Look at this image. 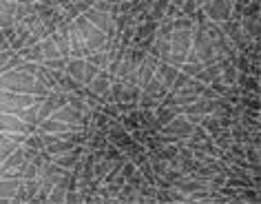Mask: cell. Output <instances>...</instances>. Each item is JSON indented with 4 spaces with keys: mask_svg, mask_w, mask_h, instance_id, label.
<instances>
[{
    "mask_svg": "<svg viewBox=\"0 0 261 204\" xmlns=\"http://www.w3.org/2000/svg\"><path fill=\"white\" fill-rule=\"evenodd\" d=\"M204 22H199V25H195V27H193V44H191V49H193V54L197 56V60L206 67V64L217 62L221 56L215 51V44L211 40V36H208Z\"/></svg>",
    "mask_w": 261,
    "mask_h": 204,
    "instance_id": "1",
    "label": "cell"
},
{
    "mask_svg": "<svg viewBox=\"0 0 261 204\" xmlns=\"http://www.w3.org/2000/svg\"><path fill=\"white\" fill-rule=\"evenodd\" d=\"M34 84H36V74H31L27 69H9L5 74H0V89H7V91H14V94H29L34 91Z\"/></svg>",
    "mask_w": 261,
    "mask_h": 204,
    "instance_id": "2",
    "label": "cell"
},
{
    "mask_svg": "<svg viewBox=\"0 0 261 204\" xmlns=\"http://www.w3.org/2000/svg\"><path fill=\"white\" fill-rule=\"evenodd\" d=\"M73 22H75V27H77V31H80V36H82L84 51H87V54H91V51H102L104 44L111 40V38H107L104 31H100L95 25H91L87 18H84V14H77L73 18ZM87 54H84V56H87Z\"/></svg>",
    "mask_w": 261,
    "mask_h": 204,
    "instance_id": "3",
    "label": "cell"
},
{
    "mask_svg": "<svg viewBox=\"0 0 261 204\" xmlns=\"http://www.w3.org/2000/svg\"><path fill=\"white\" fill-rule=\"evenodd\" d=\"M193 44V29H171V51L164 62L179 64L186 60V54Z\"/></svg>",
    "mask_w": 261,
    "mask_h": 204,
    "instance_id": "4",
    "label": "cell"
},
{
    "mask_svg": "<svg viewBox=\"0 0 261 204\" xmlns=\"http://www.w3.org/2000/svg\"><path fill=\"white\" fill-rule=\"evenodd\" d=\"M36 98L29 94H14V91L0 89V114H14L18 116L24 107H29Z\"/></svg>",
    "mask_w": 261,
    "mask_h": 204,
    "instance_id": "5",
    "label": "cell"
},
{
    "mask_svg": "<svg viewBox=\"0 0 261 204\" xmlns=\"http://www.w3.org/2000/svg\"><path fill=\"white\" fill-rule=\"evenodd\" d=\"M204 16L213 22H224L228 18H232V0H208L201 7Z\"/></svg>",
    "mask_w": 261,
    "mask_h": 204,
    "instance_id": "6",
    "label": "cell"
},
{
    "mask_svg": "<svg viewBox=\"0 0 261 204\" xmlns=\"http://www.w3.org/2000/svg\"><path fill=\"white\" fill-rule=\"evenodd\" d=\"M193 127L195 124L188 120L186 116H175L171 122H166L164 127H160V133H166V135H173V138H177V140H186L188 135L193 133Z\"/></svg>",
    "mask_w": 261,
    "mask_h": 204,
    "instance_id": "7",
    "label": "cell"
},
{
    "mask_svg": "<svg viewBox=\"0 0 261 204\" xmlns=\"http://www.w3.org/2000/svg\"><path fill=\"white\" fill-rule=\"evenodd\" d=\"M84 18H87L91 25H95L100 31H104L107 38H115V22H113V18H111V14L100 11L95 7H89L87 11H84Z\"/></svg>",
    "mask_w": 261,
    "mask_h": 204,
    "instance_id": "8",
    "label": "cell"
},
{
    "mask_svg": "<svg viewBox=\"0 0 261 204\" xmlns=\"http://www.w3.org/2000/svg\"><path fill=\"white\" fill-rule=\"evenodd\" d=\"M49 118L60 120V122H67V124H82V127H87V124H84V114L82 111H77L75 107H71V104H64V107L56 109Z\"/></svg>",
    "mask_w": 261,
    "mask_h": 204,
    "instance_id": "9",
    "label": "cell"
},
{
    "mask_svg": "<svg viewBox=\"0 0 261 204\" xmlns=\"http://www.w3.org/2000/svg\"><path fill=\"white\" fill-rule=\"evenodd\" d=\"M24 138L27 135H11V133L0 131V164L7 160V157L14 153L18 147H20V144L24 142Z\"/></svg>",
    "mask_w": 261,
    "mask_h": 204,
    "instance_id": "10",
    "label": "cell"
},
{
    "mask_svg": "<svg viewBox=\"0 0 261 204\" xmlns=\"http://www.w3.org/2000/svg\"><path fill=\"white\" fill-rule=\"evenodd\" d=\"M16 20V0H0V31L14 27Z\"/></svg>",
    "mask_w": 261,
    "mask_h": 204,
    "instance_id": "11",
    "label": "cell"
},
{
    "mask_svg": "<svg viewBox=\"0 0 261 204\" xmlns=\"http://www.w3.org/2000/svg\"><path fill=\"white\" fill-rule=\"evenodd\" d=\"M111 80H113V76L109 74V69H100L95 74V78L91 80V84H89V89L93 91V94H97V96H102V98H107V94H109V87H111ZM107 102V100H104Z\"/></svg>",
    "mask_w": 261,
    "mask_h": 204,
    "instance_id": "12",
    "label": "cell"
},
{
    "mask_svg": "<svg viewBox=\"0 0 261 204\" xmlns=\"http://www.w3.org/2000/svg\"><path fill=\"white\" fill-rule=\"evenodd\" d=\"M82 153H84V144H77L75 149H71V151H67V153H62V155H56V157H51V160H54L56 164H60L62 169L71 171V169H73L77 162H80Z\"/></svg>",
    "mask_w": 261,
    "mask_h": 204,
    "instance_id": "13",
    "label": "cell"
},
{
    "mask_svg": "<svg viewBox=\"0 0 261 204\" xmlns=\"http://www.w3.org/2000/svg\"><path fill=\"white\" fill-rule=\"evenodd\" d=\"M20 184H22V177L3 175V177H0V197H3V200H7V202H11Z\"/></svg>",
    "mask_w": 261,
    "mask_h": 204,
    "instance_id": "14",
    "label": "cell"
},
{
    "mask_svg": "<svg viewBox=\"0 0 261 204\" xmlns=\"http://www.w3.org/2000/svg\"><path fill=\"white\" fill-rule=\"evenodd\" d=\"M153 114H155V120H158V124L160 127H164L166 122H171L175 116H179L181 111H179V107H173V104H158V107L153 109Z\"/></svg>",
    "mask_w": 261,
    "mask_h": 204,
    "instance_id": "15",
    "label": "cell"
},
{
    "mask_svg": "<svg viewBox=\"0 0 261 204\" xmlns=\"http://www.w3.org/2000/svg\"><path fill=\"white\" fill-rule=\"evenodd\" d=\"M237 87L241 89V94L248 91V94L259 96V78L252 74H246V71H239L237 74Z\"/></svg>",
    "mask_w": 261,
    "mask_h": 204,
    "instance_id": "16",
    "label": "cell"
},
{
    "mask_svg": "<svg viewBox=\"0 0 261 204\" xmlns=\"http://www.w3.org/2000/svg\"><path fill=\"white\" fill-rule=\"evenodd\" d=\"M64 71H67V74L73 78V80L84 84V58H69Z\"/></svg>",
    "mask_w": 261,
    "mask_h": 204,
    "instance_id": "17",
    "label": "cell"
},
{
    "mask_svg": "<svg viewBox=\"0 0 261 204\" xmlns=\"http://www.w3.org/2000/svg\"><path fill=\"white\" fill-rule=\"evenodd\" d=\"M40 102H42V98H36V100L31 102L29 107H24L20 114H18V118H20L22 122L36 124V127H38V111H40Z\"/></svg>",
    "mask_w": 261,
    "mask_h": 204,
    "instance_id": "18",
    "label": "cell"
},
{
    "mask_svg": "<svg viewBox=\"0 0 261 204\" xmlns=\"http://www.w3.org/2000/svg\"><path fill=\"white\" fill-rule=\"evenodd\" d=\"M24 60H31L36 64L42 62V49H40V42H34V44H27V47H22L20 51H18Z\"/></svg>",
    "mask_w": 261,
    "mask_h": 204,
    "instance_id": "19",
    "label": "cell"
},
{
    "mask_svg": "<svg viewBox=\"0 0 261 204\" xmlns=\"http://www.w3.org/2000/svg\"><path fill=\"white\" fill-rule=\"evenodd\" d=\"M40 49H42V62L51 60V58H64V56H60V51H58V47H56V42H54V38H51V36L42 38V40H40Z\"/></svg>",
    "mask_w": 261,
    "mask_h": 204,
    "instance_id": "20",
    "label": "cell"
},
{
    "mask_svg": "<svg viewBox=\"0 0 261 204\" xmlns=\"http://www.w3.org/2000/svg\"><path fill=\"white\" fill-rule=\"evenodd\" d=\"M84 60L91 62V64H95V67H100V69H107L109 60H111V54H109V51H91V54L84 56Z\"/></svg>",
    "mask_w": 261,
    "mask_h": 204,
    "instance_id": "21",
    "label": "cell"
},
{
    "mask_svg": "<svg viewBox=\"0 0 261 204\" xmlns=\"http://www.w3.org/2000/svg\"><path fill=\"white\" fill-rule=\"evenodd\" d=\"M166 5H168V0H153L151 9H148V18H151V20H162L164 14H166Z\"/></svg>",
    "mask_w": 261,
    "mask_h": 204,
    "instance_id": "22",
    "label": "cell"
},
{
    "mask_svg": "<svg viewBox=\"0 0 261 204\" xmlns=\"http://www.w3.org/2000/svg\"><path fill=\"white\" fill-rule=\"evenodd\" d=\"M201 69H204V64H201V62H181L179 64V71H184V74L191 76V78L197 76Z\"/></svg>",
    "mask_w": 261,
    "mask_h": 204,
    "instance_id": "23",
    "label": "cell"
},
{
    "mask_svg": "<svg viewBox=\"0 0 261 204\" xmlns=\"http://www.w3.org/2000/svg\"><path fill=\"white\" fill-rule=\"evenodd\" d=\"M97 71H100V67H95V64H91V62L84 60V87H89Z\"/></svg>",
    "mask_w": 261,
    "mask_h": 204,
    "instance_id": "24",
    "label": "cell"
},
{
    "mask_svg": "<svg viewBox=\"0 0 261 204\" xmlns=\"http://www.w3.org/2000/svg\"><path fill=\"white\" fill-rule=\"evenodd\" d=\"M67 60H69V58H51V60H44L40 64H44L47 69H60V71H64V67H67Z\"/></svg>",
    "mask_w": 261,
    "mask_h": 204,
    "instance_id": "25",
    "label": "cell"
},
{
    "mask_svg": "<svg viewBox=\"0 0 261 204\" xmlns=\"http://www.w3.org/2000/svg\"><path fill=\"white\" fill-rule=\"evenodd\" d=\"M179 9H181V14H184V16H193L195 11L199 9V5L195 3V0H184V3L179 5Z\"/></svg>",
    "mask_w": 261,
    "mask_h": 204,
    "instance_id": "26",
    "label": "cell"
},
{
    "mask_svg": "<svg viewBox=\"0 0 261 204\" xmlns=\"http://www.w3.org/2000/svg\"><path fill=\"white\" fill-rule=\"evenodd\" d=\"M11 56H14V49H0V74L7 71V62Z\"/></svg>",
    "mask_w": 261,
    "mask_h": 204,
    "instance_id": "27",
    "label": "cell"
},
{
    "mask_svg": "<svg viewBox=\"0 0 261 204\" xmlns=\"http://www.w3.org/2000/svg\"><path fill=\"white\" fill-rule=\"evenodd\" d=\"M51 94V91L47 89V87H44V84L40 82V80H36V84H34V91H31V96H34V98H47Z\"/></svg>",
    "mask_w": 261,
    "mask_h": 204,
    "instance_id": "28",
    "label": "cell"
},
{
    "mask_svg": "<svg viewBox=\"0 0 261 204\" xmlns=\"http://www.w3.org/2000/svg\"><path fill=\"white\" fill-rule=\"evenodd\" d=\"M0 49H9V44H7V40H5L3 31H0Z\"/></svg>",
    "mask_w": 261,
    "mask_h": 204,
    "instance_id": "29",
    "label": "cell"
},
{
    "mask_svg": "<svg viewBox=\"0 0 261 204\" xmlns=\"http://www.w3.org/2000/svg\"><path fill=\"white\" fill-rule=\"evenodd\" d=\"M195 3H197V5H199V7H204V5L208 3V0H195Z\"/></svg>",
    "mask_w": 261,
    "mask_h": 204,
    "instance_id": "30",
    "label": "cell"
},
{
    "mask_svg": "<svg viewBox=\"0 0 261 204\" xmlns=\"http://www.w3.org/2000/svg\"><path fill=\"white\" fill-rule=\"evenodd\" d=\"M34 3H42V0H34Z\"/></svg>",
    "mask_w": 261,
    "mask_h": 204,
    "instance_id": "31",
    "label": "cell"
}]
</instances>
